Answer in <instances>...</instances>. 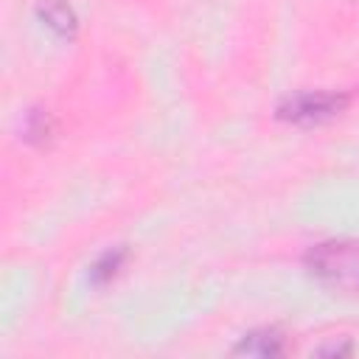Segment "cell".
<instances>
[{
    "label": "cell",
    "instance_id": "1",
    "mask_svg": "<svg viewBox=\"0 0 359 359\" xmlns=\"http://www.w3.org/2000/svg\"><path fill=\"white\" fill-rule=\"evenodd\" d=\"M306 266L317 280L334 289L359 292V241H323L306 252Z\"/></svg>",
    "mask_w": 359,
    "mask_h": 359
},
{
    "label": "cell",
    "instance_id": "2",
    "mask_svg": "<svg viewBox=\"0 0 359 359\" xmlns=\"http://www.w3.org/2000/svg\"><path fill=\"white\" fill-rule=\"evenodd\" d=\"M345 107H348L345 93H297L278 107V115L292 123H320L339 115Z\"/></svg>",
    "mask_w": 359,
    "mask_h": 359
},
{
    "label": "cell",
    "instance_id": "3",
    "mask_svg": "<svg viewBox=\"0 0 359 359\" xmlns=\"http://www.w3.org/2000/svg\"><path fill=\"white\" fill-rule=\"evenodd\" d=\"M36 14H39V20H42L53 34H59V36H73V34H76L79 20H76L73 8H70L65 0H42V3L36 6Z\"/></svg>",
    "mask_w": 359,
    "mask_h": 359
},
{
    "label": "cell",
    "instance_id": "4",
    "mask_svg": "<svg viewBox=\"0 0 359 359\" xmlns=\"http://www.w3.org/2000/svg\"><path fill=\"white\" fill-rule=\"evenodd\" d=\"M286 351V342L283 337L275 331V328H261V331H252L247 334L238 345H236V353H247V356H278Z\"/></svg>",
    "mask_w": 359,
    "mask_h": 359
},
{
    "label": "cell",
    "instance_id": "5",
    "mask_svg": "<svg viewBox=\"0 0 359 359\" xmlns=\"http://www.w3.org/2000/svg\"><path fill=\"white\" fill-rule=\"evenodd\" d=\"M123 250H109V252H104L95 264H93V269H90V278L95 280V283H104V280H109V278H115V272L121 269V264H123Z\"/></svg>",
    "mask_w": 359,
    "mask_h": 359
}]
</instances>
